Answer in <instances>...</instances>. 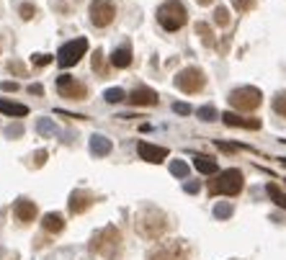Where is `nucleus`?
I'll return each instance as SVG.
<instances>
[{"label":"nucleus","mask_w":286,"mask_h":260,"mask_svg":"<svg viewBox=\"0 0 286 260\" xmlns=\"http://www.w3.org/2000/svg\"><path fill=\"white\" fill-rule=\"evenodd\" d=\"M93 70L98 72V77H108V70L104 65V52L101 49H96V54H93Z\"/></svg>","instance_id":"23"},{"label":"nucleus","mask_w":286,"mask_h":260,"mask_svg":"<svg viewBox=\"0 0 286 260\" xmlns=\"http://www.w3.org/2000/svg\"><path fill=\"white\" fill-rule=\"evenodd\" d=\"M21 131H24V129H21V127H16V129H13V127H10V129H8V134H10V137H18V134H21Z\"/></svg>","instance_id":"41"},{"label":"nucleus","mask_w":286,"mask_h":260,"mask_svg":"<svg viewBox=\"0 0 286 260\" xmlns=\"http://www.w3.org/2000/svg\"><path fill=\"white\" fill-rule=\"evenodd\" d=\"M273 111H276L279 116H284V119H286V90H284V93H279L276 98H273Z\"/></svg>","instance_id":"28"},{"label":"nucleus","mask_w":286,"mask_h":260,"mask_svg":"<svg viewBox=\"0 0 286 260\" xmlns=\"http://www.w3.org/2000/svg\"><path fill=\"white\" fill-rule=\"evenodd\" d=\"M18 13H21V18L24 21H31L34 16H36V5H31V3H24L18 8Z\"/></svg>","instance_id":"31"},{"label":"nucleus","mask_w":286,"mask_h":260,"mask_svg":"<svg viewBox=\"0 0 286 260\" xmlns=\"http://www.w3.org/2000/svg\"><path fill=\"white\" fill-rule=\"evenodd\" d=\"M193 165H196V170L204 173V175H216V173H219L216 162L212 160V157H207V155H196V157H193Z\"/></svg>","instance_id":"19"},{"label":"nucleus","mask_w":286,"mask_h":260,"mask_svg":"<svg viewBox=\"0 0 286 260\" xmlns=\"http://www.w3.org/2000/svg\"><path fill=\"white\" fill-rule=\"evenodd\" d=\"M150 260H188V245L180 240L160 242L150 253Z\"/></svg>","instance_id":"8"},{"label":"nucleus","mask_w":286,"mask_h":260,"mask_svg":"<svg viewBox=\"0 0 286 260\" xmlns=\"http://www.w3.org/2000/svg\"><path fill=\"white\" fill-rule=\"evenodd\" d=\"M36 129H39L41 137H54V124H52V119H47V116L36 121Z\"/></svg>","instance_id":"26"},{"label":"nucleus","mask_w":286,"mask_h":260,"mask_svg":"<svg viewBox=\"0 0 286 260\" xmlns=\"http://www.w3.org/2000/svg\"><path fill=\"white\" fill-rule=\"evenodd\" d=\"M96 203V196L90 194V191H72L70 194V201H67V209H70L72 214H83L88 211L90 206Z\"/></svg>","instance_id":"11"},{"label":"nucleus","mask_w":286,"mask_h":260,"mask_svg":"<svg viewBox=\"0 0 286 260\" xmlns=\"http://www.w3.org/2000/svg\"><path fill=\"white\" fill-rule=\"evenodd\" d=\"M266 194L273 198V203H279L281 209H286V194H284V191H281L276 183H268V186H266Z\"/></svg>","instance_id":"21"},{"label":"nucleus","mask_w":286,"mask_h":260,"mask_svg":"<svg viewBox=\"0 0 286 260\" xmlns=\"http://www.w3.org/2000/svg\"><path fill=\"white\" fill-rule=\"evenodd\" d=\"M111 150H113V144L106 137H93L90 139V152H93L96 157H106Z\"/></svg>","instance_id":"20"},{"label":"nucleus","mask_w":286,"mask_h":260,"mask_svg":"<svg viewBox=\"0 0 286 260\" xmlns=\"http://www.w3.org/2000/svg\"><path fill=\"white\" fill-rule=\"evenodd\" d=\"M0 114H5L10 119H24V116H29V108L24 103H13V100L0 98Z\"/></svg>","instance_id":"18"},{"label":"nucleus","mask_w":286,"mask_h":260,"mask_svg":"<svg viewBox=\"0 0 286 260\" xmlns=\"http://www.w3.org/2000/svg\"><path fill=\"white\" fill-rule=\"evenodd\" d=\"M216 147H219V150H224V152H235V150H237L235 144H227V142H216Z\"/></svg>","instance_id":"38"},{"label":"nucleus","mask_w":286,"mask_h":260,"mask_svg":"<svg viewBox=\"0 0 286 260\" xmlns=\"http://www.w3.org/2000/svg\"><path fill=\"white\" fill-rule=\"evenodd\" d=\"M170 173L178 175V178H188V165L183 160H173V162H170Z\"/></svg>","instance_id":"27"},{"label":"nucleus","mask_w":286,"mask_h":260,"mask_svg":"<svg viewBox=\"0 0 286 260\" xmlns=\"http://www.w3.org/2000/svg\"><path fill=\"white\" fill-rule=\"evenodd\" d=\"M124 96H127V93H124L121 88H108L106 90V100H108V103H121Z\"/></svg>","instance_id":"29"},{"label":"nucleus","mask_w":286,"mask_h":260,"mask_svg":"<svg viewBox=\"0 0 286 260\" xmlns=\"http://www.w3.org/2000/svg\"><path fill=\"white\" fill-rule=\"evenodd\" d=\"M31 62L36 65V67H47L49 62H54V57H52V54H36V57H34Z\"/></svg>","instance_id":"34"},{"label":"nucleus","mask_w":286,"mask_h":260,"mask_svg":"<svg viewBox=\"0 0 286 260\" xmlns=\"http://www.w3.org/2000/svg\"><path fill=\"white\" fill-rule=\"evenodd\" d=\"M34 157H36V160H34V165H36V167H41L44 162H47V152H44V150H39Z\"/></svg>","instance_id":"36"},{"label":"nucleus","mask_w":286,"mask_h":260,"mask_svg":"<svg viewBox=\"0 0 286 260\" xmlns=\"http://www.w3.org/2000/svg\"><path fill=\"white\" fill-rule=\"evenodd\" d=\"M0 88H3L5 93H16V90H18V83H10V80H5V83L0 85Z\"/></svg>","instance_id":"37"},{"label":"nucleus","mask_w":286,"mask_h":260,"mask_svg":"<svg viewBox=\"0 0 286 260\" xmlns=\"http://www.w3.org/2000/svg\"><path fill=\"white\" fill-rule=\"evenodd\" d=\"M186 21H188V13H186V8H183L180 0H165V3L157 8V24L165 31H178V29L186 26Z\"/></svg>","instance_id":"3"},{"label":"nucleus","mask_w":286,"mask_h":260,"mask_svg":"<svg viewBox=\"0 0 286 260\" xmlns=\"http://www.w3.org/2000/svg\"><path fill=\"white\" fill-rule=\"evenodd\" d=\"M137 152H140V157L142 160H147V162H163L165 157H168V150L165 147H157V144H150V142H140L137 144Z\"/></svg>","instance_id":"12"},{"label":"nucleus","mask_w":286,"mask_h":260,"mask_svg":"<svg viewBox=\"0 0 286 260\" xmlns=\"http://www.w3.org/2000/svg\"><path fill=\"white\" fill-rule=\"evenodd\" d=\"M13 214H16V219H21V222H34L39 217V209H36V203H34V201L18 198L13 203Z\"/></svg>","instance_id":"13"},{"label":"nucleus","mask_w":286,"mask_h":260,"mask_svg":"<svg viewBox=\"0 0 286 260\" xmlns=\"http://www.w3.org/2000/svg\"><path fill=\"white\" fill-rule=\"evenodd\" d=\"M157 100H160V96L152 88H134L129 93V103H134V106H155Z\"/></svg>","instance_id":"14"},{"label":"nucleus","mask_w":286,"mask_h":260,"mask_svg":"<svg viewBox=\"0 0 286 260\" xmlns=\"http://www.w3.org/2000/svg\"><path fill=\"white\" fill-rule=\"evenodd\" d=\"M245 186L243 170L237 167H227V170L216 173V178L209 180V194L212 196H237Z\"/></svg>","instance_id":"2"},{"label":"nucleus","mask_w":286,"mask_h":260,"mask_svg":"<svg viewBox=\"0 0 286 260\" xmlns=\"http://www.w3.org/2000/svg\"><path fill=\"white\" fill-rule=\"evenodd\" d=\"M29 93H31V96H41V93H44V88H41L39 83H36V85H29Z\"/></svg>","instance_id":"39"},{"label":"nucleus","mask_w":286,"mask_h":260,"mask_svg":"<svg viewBox=\"0 0 286 260\" xmlns=\"http://www.w3.org/2000/svg\"><path fill=\"white\" fill-rule=\"evenodd\" d=\"M216 116H219V114H216L214 106H201V108H199V119H201V121H214Z\"/></svg>","instance_id":"30"},{"label":"nucleus","mask_w":286,"mask_h":260,"mask_svg":"<svg viewBox=\"0 0 286 260\" xmlns=\"http://www.w3.org/2000/svg\"><path fill=\"white\" fill-rule=\"evenodd\" d=\"M214 24H216V26H222V29H224V26H230V10H227L224 5H219V8L214 10Z\"/></svg>","instance_id":"24"},{"label":"nucleus","mask_w":286,"mask_h":260,"mask_svg":"<svg viewBox=\"0 0 286 260\" xmlns=\"http://www.w3.org/2000/svg\"><path fill=\"white\" fill-rule=\"evenodd\" d=\"M57 88H60L62 98H70V100H85L88 98V88L83 83H77L75 77H70V75H62L60 83H57Z\"/></svg>","instance_id":"10"},{"label":"nucleus","mask_w":286,"mask_h":260,"mask_svg":"<svg viewBox=\"0 0 286 260\" xmlns=\"http://www.w3.org/2000/svg\"><path fill=\"white\" fill-rule=\"evenodd\" d=\"M8 70L16 72V75H26V65L18 62V60H10V62H8Z\"/></svg>","instance_id":"33"},{"label":"nucleus","mask_w":286,"mask_h":260,"mask_svg":"<svg viewBox=\"0 0 286 260\" xmlns=\"http://www.w3.org/2000/svg\"><path fill=\"white\" fill-rule=\"evenodd\" d=\"M176 85L183 93H199V90H204V85H207V75H204L199 67H186V70H180L176 75Z\"/></svg>","instance_id":"7"},{"label":"nucleus","mask_w":286,"mask_h":260,"mask_svg":"<svg viewBox=\"0 0 286 260\" xmlns=\"http://www.w3.org/2000/svg\"><path fill=\"white\" fill-rule=\"evenodd\" d=\"M111 65L116 67V70H127V67L132 65V47H129V44H124V47L113 49V54H111Z\"/></svg>","instance_id":"17"},{"label":"nucleus","mask_w":286,"mask_h":260,"mask_svg":"<svg viewBox=\"0 0 286 260\" xmlns=\"http://www.w3.org/2000/svg\"><path fill=\"white\" fill-rule=\"evenodd\" d=\"M232 203H227V201H222V203H216V206H214V217L216 219H230L232 217Z\"/></svg>","instance_id":"25"},{"label":"nucleus","mask_w":286,"mask_h":260,"mask_svg":"<svg viewBox=\"0 0 286 260\" xmlns=\"http://www.w3.org/2000/svg\"><path fill=\"white\" fill-rule=\"evenodd\" d=\"M227 100H230V106L235 111H255L260 103H263V93L258 88H235L230 96H227Z\"/></svg>","instance_id":"5"},{"label":"nucleus","mask_w":286,"mask_h":260,"mask_svg":"<svg viewBox=\"0 0 286 260\" xmlns=\"http://www.w3.org/2000/svg\"><path fill=\"white\" fill-rule=\"evenodd\" d=\"M173 111H176V114H180V116H188V114H191V106H188V103H178V100H176V103H173Z\"/></svg>","instance_id":"35"},{"label":"nucleus","mask_w":286,"mask_h":260,"mask_svg":"<svg viewBox=\"0 0 286 260\" xmlns=\"http://www.w3.org/2000/svg\"><path fill=\"white\" fill-rule=\"evenodd\" d=\"M88 18L90 24L98 26V29H106L113 24V18H116V5H113V0H93L88 8Z\"/></svg>","instance_id":"6"},{"label":"nucleus","mask_w":286,"mask_h":260,"mask_svg":"<svg viewBox=\"0 0 286 260\" xmlns=\"http://www.w3.org/2000/svg\"><path fill=\"white\" fill-rule=\"evenodd\" d=\"M196 3H199V5H212L214 0H196Z\"/></svg>","instance_id":"42"},{"label":"nucleus","mask_w":286,"mask_h":260,"mask_svg":"<svg viewBox=\"0 0 286 260\" xmlns=\"http://www.w3.org/2000/svg\"><path fill=\"white\" fill-rule=\"evenodd\" d=\"M88 52V39H75V41H67L65 47L57 52V65L60 67H72L83 60V54Z\"/></svg>","instance_id":"9"},{"label":"nucleus","mask_w":286,"mask_h":260,"mask_svg":"<svg viewBox=\"0 0 286 260\" xmlns=\"http://www.w3.org/2000/svg\"><path fill=\"white\" fill-rule=\"evenodd\" d=\"M196 33L204 39V44H207V47H214V31H212L209 24H196Z\"/></svg>","instance_id":"22"},{"label":"nucleus","mask_w":286,"mask_h":260,"mask_svg":"<svg viewBox=\"0 0 286 260\" xmlns=\"http://www.w3.org/2000/svg\"><path fill=\"white\" fill-rule=\"evenodd\" d=\"M134 227L144 240H157V237H163V232L168 229V219L155 209H144L140 217H137Z\"/></svg>","instance_id":"4"},{"label":"nucleus","mask_w":286,"mask_h":260,"mask_svg":"<svg viewBox=\"0 0 286 260\" xmlns=\"http://www.w3.org/2000/svg\"><path fill=\"white\" fill-rule=\"evenodd\" d=\"M41 227H44V232H49V234H60L65 229V217H62V214H57V211H49V214H44Z\"/></svg>","instance_id":"16"},{"label":"nucleus","mask_w":286,"mask_h":260,"mask_svg":"<svg viewBox=\"0 0 286 260\" xmlns=\"http://www.w3.org/2000/svg\"><path fill=\"white\" fill-rule=\"evenodd\" d=\"M186 191H188V194H196V191H199V183H186Z\"/></svg>","instance_id":"40"},{"label":"nucleus","mask_w":286,"mask_h":260,"mask_svg":"<svg viewBox=\"0 0 286 260\" xmlns=\"http://www.w3.org/2000/svg\"><path fill=\"white\" fill-rule=\"evenodd\" d=\"M90 253L101 255L104 260H119L121 255V232L116 227H104L90 240Z\"/></svg>","instance_id":"1"},{"label":"nucleus","mask_w":286,"mask_h":260,"mask_svg":"<svg viewBox=\"0 0 286 260\" xmlns=\"http://www.w3.org/2000/svg\"><path fill=\"white\" fill-rule=\"evenodd\" d=\"M222 121L227 127H243V129H260V121L258 119H245V116H237L235 111H227L222 114Z\"/></svg>","instance_id":"15"},{"label":"nucleus","mask_w":286,"mask_h":260,"mask_svg":"<svg viewBox=\"0 0 286 260\" xmlns=\"http://www.w3.org/2000/svg\"><path fill=\"white\" fill-rule=\"evenodd\" d=\"M232 5L240 10V13H248L250 8H255V0H232Z\"/></svg>","instance_id":"32"}]
</instances>
